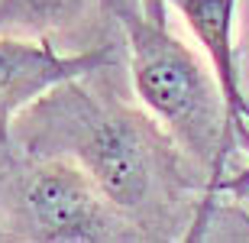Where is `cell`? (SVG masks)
Masks as SVG:
<instances>
[{"label":"cell","instance_id":"6da1fadb","mask_svg":"<svg viewBox=\"0 0 249 243\" xmlns=\"http://www.w3.org/2000/svg\"><path fill=\"white\" fill-rule=\"evenodd\" d=\"M120 17L129 33L136 94L194 159L213 168L217 188L230 156L227 101L217 75H211L201 58L168 33L156 3H149V13L123 7Z\"/></svg>","mask_w":249,"mask_h":243},{"label":"cell","instance_id":"7a4b0ae2","mask_svg":"<svg viewBox=\"0 0 249 243\" xmlns=\"http://www.w3.org/2000/svg\"><path fill=\"white\" fill-rule=\"evenodd\" d=\"M74 81L55 84L29 120H36L42 140L65 143L68 159L88 168L117 211H136L156 188V152L146 123L94 104L84 91H74Z\"/></svg>","mask_w":249,"mask_h":243},{"label":"cell","instance_id":"3957f363","mask_svg":"<svg viewBox=\"0 0 249 243\" xmlns=\"http://www.w3.org/2000/svg\"><path fill=\"white\" fill-rule=\"evenodd\" d=\"M23 224L39 240H117V207L81 162L58 156L36 166L19 191Z\"/></svg>","mask_w":249,"mask_h":243},{"label":"cell","instance_id":"277c9868","mask_svg":"<svg viewBox=\"0 0 249 243\" xmlns=\"http://www.w3.org/2000/svg\"><path fill=\"white\" fill-rule=\"evenodd\" d=\"M113 62L110 49H94L81 56H58L49 42L0 39V150L10 146V120L23 107L39 101L55 84L81 78Z\"/></svg>","mask_w":249,"mask_h":243},{"label":"cell","instance_id":"5b68a950","mask_svg":"<svg viewBox=\"0 0 249 243\" xmlns=\"http://www.w3.org/2000/svg\"><path fill=\"white\" fill-rule=\"evenodd\" d=\"M185 17L201 49L207 52L220 94L227 101V140L230 150L236 136H246L249 107L240 94V72H236V46H233V7L236 0H168Z\"/></svg>","mask_w":249,"mask_h":243},{"label":"cell","instance_id":"8992f818","mask_svg":"<svg viewBox=\"0 0 249 243\" xmlns=\"http://www.w3.org/2000/svg\"><path fill=\"white\" fill-rule=\"evenodd\" d=\"M81 7L84 0H0V29H52Z\"/></svg>","mask_w":249,"mask_h":243},{"label":"cell","instance_id":"52a82bcc","mask_svg":"<svg viewBox=\"0 0 249 243\" xmlns=\"http://www.w3.org/2000/svg\"><path fill=\"white\" fill-rule=\"evenodd\" d=\"M246 182H249V172H246V178H240V182H233L230 188H240V185H246Z\"/></svg>","mask_w":249,"mask_h":243},{"label":"cell","instance_id":"ba28073f","mask_svg":"<svg viewBox=\"0 0 249 243\" xmlns=\"http://www.w3.org/2000/svg\"><path fill=\"white\" fill-rule=\"evenodd\" d=\"M149 3H156V7H159V0H149Z\"/></svg>","mask_w":249,"mask_h":243}]
</instances>
